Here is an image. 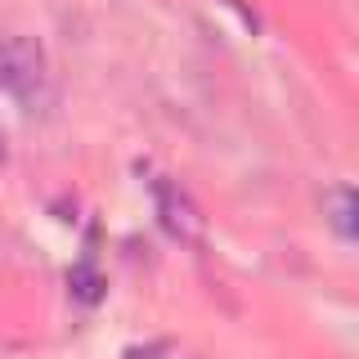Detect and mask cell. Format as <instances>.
<instances>
[{"label": "cell", "instance_id": "cell-4", "mask_svg": "<svg viewBox=\"0 0 359 359\" xmlns=\"http://www.w3.org/2000/svg\"><path fill=\"white\" fill-rule=\"evenodd\" d=\"M67 283H72V292H76L81 301H95V297H99V274H95L90 265H76L72 274H67Z\"/></svg>", "mask_w": 359, "mask_h": 359}, {"label": "cell", "instance_id": "cell-1", "mask_svg": "<svg viewBox=\"0 0 359 359\" xmlns=\"http://www.w3.org/2000/svg\"><path fill=\"white\" fill-rule=\"evenodd\" d=\"M0 90L18 99L27 112H45L54 104V81H50V59L32 36H9L0 41Z\"/></svg>", "mask_w": 359, "mask_h": 359}, {"label": "cell", "instance_id": "cell-3", "mask_svg": "<svg viewBox=\"0 0 359 359\" xmlns=\"http://www.w3.org/2000/svg\"><path fill=\"white\" fill-rule=\"evenodd\" d=\"M355 211H359V202L351 189H332L328 194V224L337 229V238L355 243Z\"/></svg>", "mask_w": 359, "mask_h": 359}, {"label": "cell", "instance_id": "cell-2", "mask_svg": "<svg viewBox=\"0 0 359 359\" xmlns=\"http://www.w3.org/2000/svg\"><path fill=\"white\" fill-rule=\"evenodd\" d=\"M153 198H157L162 229L171 233V238H180V243H202V229H207V220H202V211L194 207V198H189L184 189L171 184V180H157V184H153Z\"/></svg>", "mask_w": 359, "mask_h": 359}]
</instances>
